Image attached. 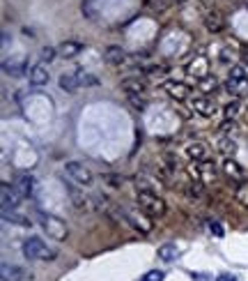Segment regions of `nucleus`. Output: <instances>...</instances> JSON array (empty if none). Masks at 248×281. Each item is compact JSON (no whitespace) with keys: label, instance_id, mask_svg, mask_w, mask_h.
<instances>
[{"label":"nucleus","instance_id":"10","mask_svg":"<svg viewBox=\"0 0 248 281\" xmlns=\"http://www.w3.org/2000/svg\"><path fill=\"white\" fill-rule=\"evenodd\" d=\"M30 86H35V88H42L49 83L51 74H49V67H46V62H37V65L30 67Z\"/></svg>","mask_w":248,"mask_h":281},{"label":"nucleus","instance_id":"31","mask_svg":"<svg viewBox=\"0 0 248 281\" xmlns=\"http://www.w3.org/2000/svg\"><path fill=\"white\" fill-rule=\"evenodd\" d=\"M166 279V274L161 270H152V272H147L145 276H140V281H163Z\"/></svg>","mask_w":248,"mask_h":281},{"label":"nucleus","instance_id":"34","mask_svg":"<svg viewBox=\"0 0 248 281\" xmlns=\"http://www.w3.org/2000/svg\"><path fill=\"white\" fill-rule=\"evenodd\" d=\"M209 274H200V272H193V281H214V279H207Z\"/></svg>","mask_w":248,"mask_h":281},{"label":"nucleus","instance_id":"19","mask_svg":"<svg viewBox=\"0 0 248 281\" xmlns=\"http://www.w3.org/2000/svg\"><path fill=\"white\" fill-rule=\"evenodd\" d=\"M80 51H83V44L74 40H67L58 46V55H62V58H76Z\"/></svg>","mask_w":248,"mask_h":281},{"label":"nucleus","instance_id":"5","mask_svg":"<svg viewBox=\"0 0 248 281\" xmlns=\"http://www.w3.org/2000/svg\"><path fill=\"white\" fill-rule=\"evenodd\" d=\"M189 104H191V111H195V113L202 118H214V113H216V101L209 99L207 95L191 97Z\"/></svg>","mask_w":248,"mask_h":281},{"label":"nucleus","instance_id":"30","mask_svg":"<svg viewBox=\"0 0 248 281\" xmlns=\"http://www.w3.org/2000/svg\"><path fill=\"white\" fill-rule=\"evenodd\" d=\"M69 194H71V198H74V205L78 207V210H88V207H90L88 205V198H83V196H80L76 189H71V187H69Z\"/></svg>","mask_w":248,"mask_h":281},{"label":"nucleus","instance_id":"6","mask_svg":"<svg viewBox=\"0 0 248 281\" xmlns=\"http://www.w3.org/2000/svg\"><path fill=\"white\" fill-rule=\"evenodd\" d=\"M193 164H195V171H198V182H202V185H214L216 182L219 171H216V166L212 161L204 159V161H193Z\"/></svg>","mask_w":248,"mask_h":281},{"label":"nucleus","instance_id":"20","mask_svg":"<svg viewBox=\"0 0 248 281\" xmlns=\"http://www.w3.org/2000/svg\"><path fill=\"white\" fill-rule=\"evenodd\" d=\"M122 90L127 92V97H129V95H143V92H145V83L138 79V76H131V79H124L122 81Z\"/></svg>","mask_w":248,"mask_h":281},{"label":"nucleus","instance_id":"14","mask_svg":"<svg viewBox=\"0 0 248 281\" xmlns=\"http://www.w3.org/2000/svg\"><path fill=\"white\" fill-rule=\"evenodd\" d=\"M0 194H3V210H19V203L23 198L19 191L12 189L10 185H3L0 187Z\"/></svg>","mask_w":248,"mask_h":281},{"label":"nucleus","instance_id":"7","mask_svg":"<svg viewBox=\"0 0 248 281\" xmlns=\"http://www.w3.org/2000/svg\"><path fill=\"white\" fill-rule=\"evenodd\" d=\"M186 72H189L191 76H193L195 81H200V79H204V76H209V58L207 55H195L193 60L189 62V67H186Z\"/></svg>","mask_w":248,"mask_h":281},{"label":"nucleus","instance_id":"2","mask_svg":"<svg viewBox=\"0 0 248 281\" xmlns=\"http://www.w3.org/2000/svg\"><path fill=\"white\" fill-rule=\"evenodd\" d=\"M136 203H138L140 210H143L147 217H152V219H161V217L168 212V205H166V201L161 198L159 194L138 191V196H136Z\"/></svg>","mask_w":248,"mask_h":281},{"label":"nucleus","instance_id":"12","mask_svg":"<svg viewBox=\"0 0 248 281\" xmlns=\"http://www.w3.org/2000/svg\"><path fill=\"white\" fill-rule=\"evenodd\" d=\"M122 215L127 217V221H129L134 228H138L140 233H149V231H152V221L147 219V215H138L136 210H122Z\"/></svg>","mask_w":248,"mask_h":281},{"label":"nucleus","instance_id":"18","mask_svg":"<svg viewBox=\"0 0 248 281\" xmlns=\"http://www.w3.org/2000/svg\"><path fill=\"white\" fill-rule=\"evenodd\" d=\"M78 86H83V83H80V72H71V74L60 76V88L65 92H76Z\"/></svg>","mask_w":248,"mask_h":281},{"label":"nucleus","instance_id":"27","mask_svg":"<svg viewBox=\"0 0 248 281\" xmlns=\"http://www.w3.org/2000/svg\"><path fill=\"white\" fill-rule=\"evenodd\" d=\"M241 109H243L241 99H237V97H234V99L230 101L228 106H225V118H228V120H234V118H239V116H241Z\"/></svg>","mask_w":248,"mask_h":281},{"label":"nucleus","instance_id":"26","mask_svg":"<svg viewBox=\"0 0 248 281\" xmlns=\"http://www.w3.org/2000/svg\"><path fill=\"white\" fill-rule=\"evenodd\" d=\"M3 219L10 221V224H19V226H30L32 221H28L23 215H19L16 210H3Z\"/></svg>","mask_w":248,"mask_h":281},{"label":"nucleus","instance_id":"28","mask_svg":"<svg viewBox=\"0 0 248 281\" xmlns=\"http://www.w3.org/2000/svg\"><path fill=\"white\" fill-rule=\"evenodd\" d=\"M195 83H198V90L200 92H214L216 88H219V81L214 79L212 74L204 76V79H200V81H195Z\"/></svg>","mask_w":248,"mask_h":281},{"label":"nucleus","instance_id":"3","mask_svg":"<svg viewBox=\"0 0 248 281\" xmlns=\"http://www.w3.org/2000/svg\"><path fill=\"white\" fill-rule=\"evenodd\" d=\"M21 251H23V256L28 258V261H53V258L58 256V251H55L53 247L46 244L44 240H39V237L25 240L23 247H21Z\"/></svg>","mask_w":248,"mask_h":281},{"label":"nucleus","instance_id":"33","mask_svg":"<svg viewBox=\"0 0 248 281\" xmlns=\"http://www.w3.org/2000/svg\"><path fill=\"white\" fill-rule=\"evenodd\" d=\"M209 231H212L216 237H223V226H221L219 221H209Z\"/></svg>","mask_w":248,"mask_h":281},{"label":"nucleus","instance_id":"35","mask_svg":"<svg viewBox=\"0 0 248 281\" xmlns=\"http://www.w3.org/2000/svg\"><path fill=\"white\" fill-rule=\"evenodd\" d=\"M216 281H237V276H232V274H221V276H216Z\"/></svg>","mask_w":248,"mask_h":281},{"label":"nucleus","instance_id":"21","mask_svg":"<svg viewBox=\"0 0 248 281\" xmlns=\"http://www.w3.org/2000/svg\"><path fill=\"white\" fill-rule=\"evenodd\" d=\"M3 69L7 72L10 76H21V74H25V58L23 55H16V60H5L3 62Z\"/></svg>","mask_w":248,"mask_h":281},{"label":"nucleus","instance_id":"36","mask_svg":"<svg viewBox=\"0 0 248 281\" xmlns=\"http://www.w3.org/2000/svg\"><path fill=\"white\" fill-rule=\"evenodd\" d=\"M173 3H186V0H173Z\"/></svg>","mask_w":248,"mask_h":281},{"label":"nucleus","instance_id":"25","mask_svg":"<svg viewBox=\"0 0 248 281\" xmlns=\"http://www.w3.org/2000/svg\"><path fill=\"white\" fill-rule=\"evenodd\" d=\"M234 201H237L241 207H248V180H243L237 185V189H234Z\"/></svg>","mask_w":248,"mask_h":281},{"label":"nucleus","instance_id":"1","mask_svg":"<svg viewBox=\"0 0 248 281\" xmlns=\"http://www.w3.org/2000/svg\"><path fill=\"white\" fill-rule=\"evenodd\" d=\"M37 219H39V226L44 228V233L51 237V240H58V242H65L67 240V235H69V228H67V224L60 219V217L37 210Z\"/></svg>","mask_w":248,"mask_h":281},{"label":"nucleus","instance_id":"24","mask_svg":"<svg viewBox=\"0 0 248 281\" xmlns=\"http://www.w3.org/2000/svg\"><path fill=\"white\" fill-rule=\"evenodd\" d=\"M177 256H179L177 244H170V242H168V244H161V247H159V258H161L163 263H173Z\"/></svg>","mask_w":248,"mask_h":281},{"label":"nucleus","instance_id":"17","mask_svg":"<svg viewBox=\"0 0 248 281\" xmlns=\"http://www.w3.org/2000/svg\"><path fill=\"white\" fill-rule=\"evenodd\" d=\"M0 274H3V281H23L28 276V272L19 265H12V263H3L0 267Z\"/></svg>","mask_w":248,"mask_h":281},{"label":"nucleus","instance_id":"8","mask_svg":"<svg viewBox=\"0 0 248 281\" xmlns=\"http://www.w3.org/2000/svg\"><path fill=\"white\" fill-rule=\"evenodd\" d=\"M16 185H14V189L19 191L21 196H23V198H32V196H35V178L30 175V173H19V175H16Z\"/></svg>","mask_w":248,"mask_h":281},{"label":"nucleus","instance_id":"9","mask_svg":"<svg viewBox=\"0 0 248 281\" xmlns=\"http://www.w3.org/2000/svg\"><path fill=\"white\" fill-rule=\"evenodd\" d=\"M223 173H225V178H228V180H232V182H243V180H248L246 168H243L241 164H237L234 159H225V161H223Z\"/></svg>","mask_w":248,"mask_h":281},{"label":"nucleus","instance_id":"32","mask_svg":"<svg viewBox=\"0 0 248 281\" xmlns=\"http://www.w3.org/2000/svg\"><path fill=\"white\" fill-rule=\"evenodd\" d=\"M55 53H58L55 49H51V46H44V49H42V55H39L42 62H51L55 58Z\"/></svg>","mask_w":248,"mask_h":281},{"label":"nucleus","instance_id":"23","mask_svg":"<svg viewBox=\"0 0 248 281\" xmlns=\"http://www.w3.org/2000/svg\"><path fill=\"white\" fill-rule=\"evenodd\" d=\"M106 60H108L110 65H122V62L127 60V53H124L122 46H108V49H106Z\"/></svg>","mask_w":248,"mask_h":281},{"label":"nucleus","instance_id":"16","mask_svg":"<svg viewBox=\"0 0 248 281\" xmlns=\"http://www.w3.org/2000/svg\"><path fill=\"white\" fill-rule=\"evenodd\" d=\"M225 90L230 92L232 97H243L248 92V79H237V76H228L225 81Z\"/></svg>","mask_w":248,"mask_h":281},{"label":"nucleus","instance_id":"13","mask_svg":"<svg viewBox=\"0 0 248 281\" xmlns=\"http://www.w3.org/2000/svg\"><path fill=\"white\" fill-rule=\"evenodd\" d=\"M184 152H186V157H189L191 161H204V159H209V146L204 143V140H193V143H189Z\"/></svg>","mask_w":248,"mask_h":281},{"label":"nucleus","instance_id":"22","mask_svg":"<svg viewBox=\"0 0 248 281\" xmlns=\"http://www.w3.org/2000/svg\"><path fill=\"white\" fill-rule=\"evenodd\" d=\"M204 25H207L209 32H221L225 28V21H223V16H221L219 12H209L207 19H204Z\"/></svg>","mask_w":248,"mask_h":281},{"label":"nucleus","instance_id":"11","mask_svg":"<svg viewBox=\"0 0 248 281\" xmlns=\"http://www.w3.org/2000/svg\"><path fill=\"white\" fill-rule=\"evenodd\" d=\"M161 90L168 92V95L175 97V99H186L191 92V86H186L182 81H166V83H161Z\"/></svg>","mask_w":248,"mask_h":281},{"label":"nucleus","instance_id":"29","mask_svg":"<svg viewBox=\"0 0 248 281\" xmlns=\"http://www.w3.org/2000/svg\"><path fill=\"white\" fill-rule=\"evenodd\" d=\"M219 152H221V155H225V159H230V155L237 152V143H234L232 138H221L219 140Z\"/></svg>","mask_w":248,"mask_h":281},{"label":"nucleus","instance_id":"4","mask_svg":"<svg viewBox=\"0 0 248 281\" xmlns=\"http://www.w3.org/2000/svg\"><path fill=\"white\" fill-rule=\"evenodd\" d=\"M65 171H67V175H69L71 180L76 182V185L83 187V189L95 182V173L90 171V166L80 164V161H67V164H65Z\"/></svg>","mask_w":248,"mask_h":281},{"label":"nucleus","instance_id":"15","mask_svg":"<svg viewBox=\"0 0 248 281\" xmlns=\"http://www.w3.org/2000/svg\"><path fill=\"white\" fill-rule=\"evenodd\" d=\"M134 182H136V187H138V191H149V194H159L161 191V180L147 175V173H138Z\"/></svg>","mask_w":248,"mask_h":281}]
</instances>
